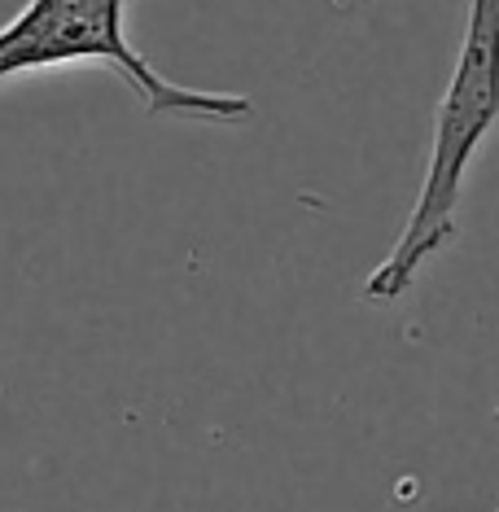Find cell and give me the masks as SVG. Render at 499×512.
Returning <instances> with one entry per match:
<instances>
[{
    "mask_svg": "<svg viewBox=\"0 0 499 512\" xmlns=\"http://www.w3.org/2000/svg\"><path fill=\"white\" fill-rule=\"evenodd\" d=\"M499 123V0H469L460 53L438 97L434 145L421 176V193L403 224L399 241L364 281V298L377 307L399 302L416 285L421 267L456 241V211L464 180L482 141Z\"/></svg>",
    "mask_w": 499,
    "mask_h": 512,
    "instance_id": "1",
    "label": "cell"
},
{
    "mask_svg": "<svg viewBox=\"0 0 499 512\" xmlns=\"http://www.w3.org/2000/svg\"><path fill=\"white\" fill-rule=\"evenodd\" d=\"M71 62H106L136 92L149 119L237 127L259 114L241 92H206L162 79L154 62L127 40V0H27L0 27V84Z\"/></svg>",
    "mask_w": 499,
    "mask_h": 512,
    "instance_id": "2",
    "label": "cell"
},
{
    "mask_svg": "<svg viewBox=\"0 0 499 512\" xmlns=\"http://www.w3.org/2000/svg\"><path fill=\"white\" fill-rule=\"evenodd\" d=\"M495 416H499V412H495Z\"/></svg>",
    "mask_w": 499,
    "mask_h": 512,
    "instance_id": "3",
    "label": "cell"
}]
</instances>
